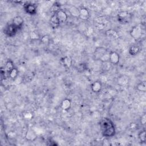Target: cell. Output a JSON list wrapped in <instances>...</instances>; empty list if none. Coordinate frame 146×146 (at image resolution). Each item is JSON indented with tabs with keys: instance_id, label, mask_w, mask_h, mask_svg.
I'll list each match as a JSON object with an SVG mask.
<instances>
[{
	"instance_id": "obj_10",
	"label": "cell",
	"mask_w": 146,
	"mask_h": 146,
	"mask_svg": "<svg viewBox=\"0 0 146 146\" xmlns=\"http://www.w3.org/2000/svg\"><path fill=\"white\" fill-rule=\"evenodd\" d=\"M60 62L63 66L67 68H70L72 64V60L69 56H66L62 58L60 60Z\"/></svg>"
},
{
	"instance_id": "obj_12",
	"label": "cell",
	"mask_w": 146,
	"mask_h": 146,
	"mask_svg": "<svg viewBox=\"0 0 146 146\" xmlns=\"http://www.w3.org/2000/svg\"><path fill=\"white\" fill-rule=\"evenodd\" d=\"M117 82V84L121 86H125L129 82V78L127 75H121L118 77Z\"/></svg>"
},
{
	"instance_id": "obj_22",
	"label": "cell",
	"mask_w": 146,
	"mask_h": 146,
	"mask_svg": "<svg viewBox=\"0 0 146 146\" xmlns=\"http://www.w3.org/2000/svg\"><path fill=\"white\" fill-rule=\"evenodd\" d=\"M9 76L14 80L17 76H18V70L14 67L9 73Z\"/></svg>"
},
{
	"instance_id": "obj_14",
	"label": "cell",
	"mask_w": 146,
	"mask_h": 146,
	"mask_svg": "<svg viewBox=\"0 0 146 146\" xmlns=\"http://www.w3.org/2000/svg\"><path fill=\"white\" fill-rule=\"evenodd\" d=\"M80 10L79 18L82 20H87L90 17V13L87 9L85 7H81Z\"/></svg>"
},
{
	"instance_id": "obj_18",
	"label": "cell",
	"mask_w": 146,
	"mask_h": 146,
	"mask_svg": "<svg viewBox=\"0 0 146 146\" xmlns=\"http://www.w3.org/2000/svg\"><path fill=\"white\" fill-rule=\"evenodd\" d=\"M106 35L110 38H112V39H117L119 38V34L117 33V31H116L112 29H109L108 30H107L105 33Z\"/></svg>"
},
{
	"instance_id": "obj_23",
	"label": "cell",
	"mask_w": 146,
	"mask_h": 146,
	"mask_svg": "<svg viewBox=\"0 0 146 146\" xmlns=\"http://www.w3.org/2000/svg\"><path fill=\"white\" fill-rule=\"evenodd\" d=\"M30 38L32 40H36L40 39L39 33L36 31H32L30 33Z\"/></svg>"
},
{
	"instance_id": "obj_5",
	"label": "cell",
	"mask_w": 146,
	"mask_h": 146,
	"mask_svg": "<svg viewBox=\"0 0 146 146\" xmlns=\"http://www.w3.org/2000/svg\"><path fill=\"white\" fill-rule=\"evenodd\" d=\"M107 50V49L104 47H103V46L97 47L94 52V59L95 60H99Z\"/></svg>"
},
{
	"instance_id": "obj_7",
	"label": "cell",
	"mask_w": 146,
	"mask_h": 146,
	"mask_svg": "<svg viewBox=\"0 0 146 146\" xmlns=\"http://www.w3.org/2000/svg\"><path fill=\"white\" fill-rule=\"evenodd\" d=\"M120 61V55L116 51H111L110 56V60L109 62L111 63V64H117Z\"/></svg>"
},
{
	"instance_id": "obj_9",
	"label": "cell",
	"mask_w": 146,
	"mask_h": 146,
	"mask_svg": "<svg viewBox=\"0 0 146 146\" xmlns=\"http://www.w3.org/2000/svg\"><path fill=\"white\" fill-rule=\"evenodd\" d=\"M23 22H24V21H23V19L22 18V17L19 16V15H17V16H15L13 19V22H12V23L18 29H21L23 25Z\"/></svg>"
},
{
	"instance_id": "obj_15",
	"label": "cell",
	"mask_w": 146,
	"mask_h": 146,
	"mask_svg": "<svg viewBox=\"0 0 146 146\" xmlns=\"http://www.w3.org/2000/svg\"><path fill=\"white\" fill-rule=\"evenodd\" d=\"M71 106V101L68 98L64 99L60 104V107L64 111H68Z\"/></svg>"
},
{
	"instance_id": "obj_3",
	"label": "cell",
	"mask_w": 146,
	"mask_h": 146,
	"mask_svg": "<svg viewBox=\"0 0 146 146\" xmlns=\"http://www.w3.org/2000/svg\"><path fill=\"white\" fill-rule=\"evenodd\" d=\"M130 35L132 38L136 40L140 39L142 35L141 27L139 26H133L130 31Z\"/></svg>"
},
{
	"instance_id": "obj_11",
	"label": "cell",
	"mask_w": 146,
	"mask_h": 146,
	"mask_svg": "<svg viewBox=\"0 0 146 146\" xmlns=\"http://www.w3.org/2000/svg\"><path fill=\"white\" fill-rule=\"evenodd\" d=\"M102 88V82L100 81L97 80L94 82V83H92L91 86V88L92 91H93L94 92H99Z\"/></svg>"
},
{
	"instance_id": "obj_24",
	"label": "cell",
	"mask_w": 146,
	"mask_h": 146,
	"mask_svg": "<svg viewBox=\"0 0 146 146\" xmlns=\"http://www.w3.org/2000/svg\"><path fill=\"white\" fill-rule=\"evenodd\" d=\"M136 90L140 92H145L146 91L145 82H142L137 84V85L136 86Z\"/></svg>"
},
{
	"instance_id": "obj_29",
	"label": "cell",
	"mask_w": 146,
	"mask_h": 146,
	"mask_svg": "<svg viewBox=\"0 0 146 146\" xmlns=\"http://www.w3.org/2000/svg\"><path fill=\"white\" fill-rule=\"evenodd\" d=\"M128 127L130 129H132V130H134V129H136L137 127V125L135 123H131L129 124L128 125Z\"/></svg>"
},
{
	"instance_id": "obj_2",
	"label": "cell",
	"mask_w": 146,
	"mask_h": 146,
	"mask_svg": "<svg viewBox=\"0 0 146 146\" xmlns=\"http://www.w3.org/2000/svg\"><path fill=\"white\" fill-rule=\"evenodd\" d=\"M18 30V29L13 23H11L5 27L3 32L4 34L7 36L13 37L16 35Z\"/></svg>"
},
{
	"instance_id": "obj_16",
	"label": "cell",
	"mask_w": 146,
	"mask_h": 146,
	"mask_svg": "<svg viewBox=\"0 0 146 146\" xmlns=\"http://www.w3.org/2000/svg\"><path fill=\"white\" fill-rule=\"evenodd\" d=\"M50 25L51 26L54 27V28H56V27H58L59 25H60V22L56 15L55 13H54L51 18H50Z\"/></svg>"
},
{
	"instance_id": "obj_4",
	"label": "cell",
	"mask_w": 146,
	"mask_h": 146,
	"mask_svg": "<svg viewBox=\"0 0 146 146\" xmlns=\"http://www.w3.org/2000/svg\"><path fill=\"white\" fill-rule=\"evenodd\" d=\"M23 8L26 13L29 15H35L36 13V7L35 5L31 3H25L23 5Z\"/></svg>"
},
{
	"instance_id": "obj_31",
	"label": "cell",
	"mask_w": 146,
	"mask_h": 146,
	"mask_svg": "<svg viewBox=\"0 0 146 146\" xmlns=\"http://www.w3.org/2000/svg\"><path fill=\"white\" fill-rule=\"evenodd\" d=\"M55 2H56L60 7L62 5H66V4L67 3V2L66 1H56Z\"/></svg>"
},
{
	"instance_id": "obj_21",
	"label": "cell",
	"mask_w": 146,
	"mask_h": 146,
	"mask_svg": "<svg viewBox=\"0 0 146 146\" xmlns=\"http://www.w3.org/2000/svg\"><path fill=\"white\" fill-rule=\"evenodd\" d=\"M111 51L110 50H107L106 52L103 55V56L100 58L99 59L100 61H101L102 63L103 62H109L110 60V53Z\"/></svg>"
},
{
	"instance_id": "obj_27",
	"label": "cell",
	"mask_w": 146,
	"mask_h": 146,
	"mask_svg": "<svg viewBox=\"0 0 146 146\" xmlns=\"http://www.w3.org/2000/svg\"><path fill=\"white\" fill-rule=\"evenodd\" d=\"M102 70L103 71H107L110 70L111 67V63L110 62H103L102 63Z\"/></svg>"
},
{
	"instance_id": "obj_20",
	"label": "cell",
	"mask_w": 146,
	"mask_h": 146,
	"mask_svg": "<svg viewBox=\"0 0 146 146\" xmlns=\"http://www.w3.org/2000/svg\"><path fill=\"white\" fill-rule=\"evenodd\" d=\"M128 13L125 11H122L118 14V20L121 22H124L128 17Z\"/></svg>"
},
{
	"instance_id": "obj_6",
	"label": "cell",
	"mask_w": 146,
	"mask_h": 146,
	"mask_svg": "<svg viewBox=\"0 0 146 146\" xmlns=\"http://www.w3.org/2000/svg\"><path fill=\"white\" fill-rule=\"evenodd\" d=\"M25 139L29 141H35L37 139L36 132L31 128H29L25 134Z\"/></svg>"
},
{
	"instance_id": "obj_26",
	"label": "cell",
	"mask_w": 146,
	"mask_h": 146,
	"mask_svg": "<svg viewBox=\"0 0 146 146\" xmlns=\"http://www.w3.org/2000/svg\"><path fill=\"white\" fill-rule=\"evenodd\" d=\"M76 70L79 72H84L87 70V66L84 63H79L76 66Z\"/></svg>"
},
{
	"instance_id": "obj_8",
	"label": "cell",
	"mask_w": 146,
	"mask_h": 146,
	"mask_svg": "<svg viewBox=\"0 0 146 146\" xmlns=\"http://www.w3.org/2000/svg\"><path fill=\"white\" fill-rule=\"evenodd\" d=\"M56 15L60 22V23H64L66 22L68 18V15L67 13L63 10L60 9L56 13Z\"/></svg>"
},
{
	"instance_id": "obj_28",
	"label": "cell",
	"mask_w": 146,
	"mask_h": 146,
	"mask_svg": "<svg viewBox=\"0 0 146 146\" xmlns=\"http://www.w3.org/2000/svg\"><path fill=\"white\" fill-rule=\"evenodd\" d=\"M40 40L42 43L46 44H48L50 42V36L48 35H43L42 36L40 37Z\"/></svg>"
},
{
	"instance_id": "obj_17",
	"label": "cell",
	"mask_w": 146,
	"mask_h": 146,
	"mask_svg": "<svg viewBox=\"0 0 146 146\" xmlns=\"http://www.w3.org/2000/svg\"><path fill=\"white\" fill-rule=\"evenodd\" d=\"M140 51V47L137 44H133L130 46L129 48V54L131 55H137Z\"/></svg>"
},
{
	"instance_id": "obj_30",
	"label": "cell",
	"mask_w": 146,
	"mask_h": 146,
	"mask_svg": "<svg viewBox=\"0 0 146 146\" xmlns=\"http://www.w3.org/2000/svg\"><path fill=\"white\" fill-rule=\"evenodd\" d=\"M140 123L141 125H144L146 123V116L145 114H144L143 116H141V117L140 119Z\"/></svg>"
},
{
	"instance_id": "obj_1",
	"label": "cell",
	"mask_w": 146,
	"mask_h": 146,
	"mask_svg": "<svg viewBox=\"0 0 146 146\" xmlns=\"http://www.w3.org/2000/svg\"><path fill=\"white\" fill-rule=\"evenodd\" d=\"M99 125L103 136L111 137L115 135V127L111 119L107 117L102 119L100 121Z\"/></svg>"
},
{
	"instance_id": "obj_13",
	"label": "cell",
	"mask_w": 146,
	"mask_h": 146,
	"mask_svg": "<svg viewBox=\"0 0 146 146\" xmlns=\"http://www.w3.org/2000/svg\"><path fill=\"white\" fill-rule=\"evenodd\" d=\"M68 12L72 17L74 18H79L80 10L75 6H71L68 9Z\"/></svg>"
},
{
	"instance_id": "obj_25",
	"label": "cell",
	"mask_w": 146,
	"mask_h": 146,
	"mask_svg": "<svg viewBox=\"0 0 146 146\" xmlns=\"http://www.w3.org/2000/svg\"><path fill=\"white\" fill-rule=\"evenodd\" d=\"M138 138L141 143H145L146 140V132L145 130L140 131L138 134Z\"/></svg>"
},
{
	"instance_id": "obj_19",
	"label": "cell",
	"mask_w": 146,
	"mask_h": 146,
	"mask_svg": "<svg viewBox=\"0 0 146 146\" xmlns=\"http://www.w3.org/2000/svg\"><path fill=\"white\" fill-rule=\"evenodd\" d=\"M14 67V66L13 61L11 59H8L7 60V62H6V64L5 66V70H6L7 74H8V76H9V73L13 69Z\"/></svg>"
}]
</instances>
